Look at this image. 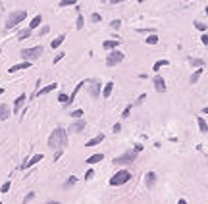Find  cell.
I'll list each match as a JSON object with an SVG mask.
<instances>
[{"mask_svg":"<svg viewBox=\"0 0 208 204\" xmlns=\"http://www.w3.org/2000/svg\"><path fill=\"white\" fill-rule=\"evenodd\" d=\"M2 93H4V89H0V95H2Z\"/></svg>","mask_w":208,"mask_h":204,"instance_id":"f907efd6","label":"cell"},{"mask_svg":"<svg viewBox=\"0 0 208 204\" xmlns=\"http://www.w3.org/2000/svg\"><path fill=\"white\" fill-rule=\"evenodd\" d=\"M168 64H170L168 60H156V62H154V66H152V71H156V75H158V71L162 70V67H166Z\"/></svg>","mask_w":208,"mask_h":204,"instance_id":"ac0fdd59","label":"cell"},{"mask_svg":"<svg viewBox=\"0 0 208 204\" xmlns=\"http://www.w3.org/2000/svg\"><path fill=\"white\" fill-rule=\"evenodd\" d=\"M44 204H60V202H58V200H46Z\"/></svg>","mask_w":208,"mask_h":204,"instance_id":"bcb514c9","label":"cell"},{"mask_svg":"<svg viewBox=\"0 0 208 204\" xmlns=\"http://www.w3.org/2000/svg\"><path fill=\"white\" fill-rule=\"evenodd\" d=\"M58 102H62L64 106H67V104H69V95H66V93H60V95H58Z\"/></svg>","mask_w":208,"mask_h":204,"instance_id":"4316f807","label":"cell"},{"mask_svg":"<svg viewBox=\"0 0 208 204\" xmlns=\"http://www.w3.org/2000/svg\"><path fill=\"white\" fill-rule=\"evenodd\" d=\"M91 21L98 23V21H102V16H100V14H92V16H91Z\"/></svg>","mask_w":208,"mask_h":204,"instance_id":"d590c367","label":"cell"},{"mask_svg":"<svg viewBox=\"0 0 208 204\" xmlns=\"http://www.w3.org/2000/svg\"><path fill=\"white\" fill-rule=\"evenodd\" d=\"M195 27L199 31H206V23H202V21H195Z\"/></svg>","mask_w":208,"mask_h":204,"instance_id":"d6a6232c","label":"cell"},{"mask_svg":"<svg viewBox=\"0 0 208 204\" xmlns=\"http://www.w3.org/2000/svg\"><path fill=\"white\" fill-rule=\"evenodd\" d=\"M110 25H112V29H120V25H121V21H120V19H114V21H112V23H110Z\"/></svg>","mask_w":208,"mask_h":204,"instance_id":"ab89813d","label":"cell"},{"mask_svg":"<svg viewBox=\"0 0 208 204\" xmlns=\"http://www.w3.org/2000/svg\"><path fill=\"white\" fill-rule=\"evenodd\" d=\"M27 17V10H16V12H12L8 17H6V29H12V27H16L17 23H21L23 19Z\"/></svg>","mask_w":208,"mask_h":204,"instance_id":"7a4b0ae2","label":"cell"},{"mask_svg":"<svg viewBox=\"0 0 208 204\" xmlns=\"http://www.w3.org/2000/svg\"><path fill=\"white\" fill-rule=\"evenodd\" d=\"M64 39H66V35H60V37H56V39L50 42V46H52V48H58V46H60V44L64 42Z\"/></svg>","mask_w":208,"mask_h":204,"instance_id":"d4e9b609","label":"cell"},{"mask_svg":"<svg viewBox=\"0 0 208 204\" xmlns=\"http://www.w3.org/2000/svg\"><path fill=\"white\" fill-rule=\"evenodd\" d=\"M204 12H206V16H208V6H206V10H204Z\"/></svg>","mask_w":208,"mask_h":204,"instance_id":"681fc988","label":"cell"},{"mask_svg":"<svg viewBox=\"0 0 208 204\" xmlns=\"http://www.w3.org/2000/svg\"><path fill=\"white\" fill-rule=\"evenodd\" d=\"M75 27H77V29H83V27H85V17L81 16V14H77V19H75Z\"/></svg>","mask_w":208,"mask_h":204,"instance_id":"83f0119b","label":"cell"},{"mask_svg":"<svg viewBox=\"0 0 208 204\" xmlns=\"http://www.w3.org/2000/svg\"><path fill=\"white\" fill-rule=\"evenodd\" d=\"M135 158H137V152L129 150V152H123V154L118 156V158H114V164H116V166H127V164H133Z\"/></svg>","mask_w":208,"mask_h":204,"instance_id":"5b68a950","label":"cell"},{"mask_svg":"<svg viewBox=\"0 0 208 204\" xmlns=\"http://www.w3.org/2000/svg\"><path fill=\"white\" fill-rule=\"evenodd\" d=\"M72 116H73L75 119H81V116H83V110H81V108H79V110H73V112H72Z\"/></svg>","mask_w":208,"mask_h":204,"instance_id":"1f68e13d","label":"cell"},{"mask_svg":"<svg viewBox=\"0 0 208 204\" xmlns=\"http://www.w3.org/2000/svg\"><path fill=\"white\" fill-rule=\"evenodd\" d=\"M201 75H202V70H196V71H195V73L189 77V83H191V85H195V83L201 79Z\"/></svg>","mask_w":208,"mask_h":204,"instance_id":"cb8c5ba5","label":"cell"},{"mask_svg":"<svg viewBox=\"0 0 208 204\" xmlns=\"http://www.w3.org/2000/svg\"><path fill=\"white\" fill-rule=\"evenodd\" d=\"M92 177H95V169H87V173H85V181H89V179H92Z\"/></svg>","mask_w":208,"mask_h":204,"instance_id":"836d02e7","label":"cell"},{"mask_svg":"<svg viewBox=\"0 0 208 204\" xmlns=\"http://www.w3.org/2000/svg\"><path fill=\"white\" fill-rule=\"evenodd\" d=\"M145 98H146V95H141V96H139V98H137V102H135V104H141V102H143Z\"/></svg>","mask_w":208,"mask_h":204,"instance_id":"ee69618b","label":"cell"},{"mask_svg":"<svg viewBox=\"0 0 208 204\" xmlns=\"http://www.w3.org/2000/svg\"><path fill=\"white\" fill-rule=\"evenodd\" d=\"M202 114H208V106H206V108H204V110H202Z\"/></svg>","mask_w":208,"mask_h":204,"instance_id":"c3c4849f","label":"cell"},{"mask_svg":"<svg viewBox=\"0 0 208 204\" xmlns=\"http://www.w3.org/2000/svg\"><path fill=\"white\" fill-rule=\"evenodd\" d=\"M102 160H104V154H92V156L87 158L89 164H97V162H102Z\"/></svg>","mask_w":208,"mask_h":204,"instance_id":"603a6c76","label":"cell"},{"mask_svg":"<svg viewBox=\"0 0 208 204\" xmlns=\"http://www.w3.org/2000/svg\"><path fill=\"white\" fill-rule=\"evenodd\" d=\"M145 42H146V44H156V42H158V37L152 33V35H148V37L145 39Z\"/></svg>","mask_w":208,"mask_h":204,"instance_id":"4dcf8cb0","label":"cell"},{"mask_svg":"<svg viewBox=\"0 0 208 204\" xmlns=\"http://www.w3.org/2000/svg\"><path fill=\"white\" fill-rule=\"evenodd\" d=\"M75 183H77V177H73V175H72V177H67V181L64 183V189H69V187H73Z\"/></svg>","mask_w":208,"mask_h":204,"instance_id":"f546056e","label":"cell"},{"mask_svg":"<svg viewBox=\"0 0 208 204\" xmlns=\"http://www.w3.org/2000/svg\"><path fill=\"white\" fill-rule=\"evenodd\" d=\"M77 0H60L58 2V8H66V6H75Z\"/></svg>","mask_w":208,"mask_h":204,"instance_id":"484cf974","label":"cell"},{"mask_svg":"<svg viewBox=\"0 0 208 204\" xmlns=\"http://www.w3.org/2000/svg\"><path fill=\"white\" fill-rule=\"evenodd\" d=\"M129 179H131V172H127V169H120V172H116L110 177V185L112 187H120V185L127 183Z\"/></svg>","mask_w":208,"mask_h":204,"instance_id":"3957f363","label":"cell"},{"mask_svg":"<svg viewBox=\"0 0 208 204\" xmlns=\"http://www.w3.org/2000/svg\"><path fill=\"white\" fill-rule=\"evenodd\" d=\"M104 141V135L100 133V135H97V137H92L91 141H87V146H97V144H100Z\"/></svg>","mask_w":208,"mask_h":204,"instance_id":"ffe728a7","label":"cell"},{"mask_svg":"<svg viewBox=\"0 0 208 204\" xmlns=\"http://www.w3.org/2000/svg\"><path fill=\"white\" fill-rule=\"evenodd\" d=\"M141 150H143V144H141V143H137V144H135V148H133V152H137V154H139Z\"/></svg>","mask_w":208,"mask_h":204,"instance_id":"b9f144b4","label":"cell"},{"mask_svg":"<svg viewBox=\"0 0 208 204\" xmlns=\"http://www.w3.org/2000/svg\"><path fill=\"white\" fill-rule=\"evenodd\" d=\"M123 58H125V54H123L121 50H112V52L106 56V66H108V67H114V66H118L120 62H123Z\"/></svg>","mask_w":208,"mask_h":204,"instance_id":"8992f818","label":"cell"},{"mask_svg":"<svg viewBox=\"0 0 208 204\" xmlns=\"http://www.w3.org/2000/svg\"><path fill=\"white\" fill-rule=\"evenodd\" d=\"M31 33H33V31H31L29 27H25V29H21V31L17 33V41H25V39H29V37H31Z\"/></svg>","mask_w":208,"mask_h":204,"instance_id":"d6986e66","label":"cell"},{"mask_svg":"<svg viewBox=\"0 0 208 204\" xmlns=\"http://www.w3.org/2000/svg\"><path fill=\"white\" fill-rule=\"evenodd\" d=\"M42 52H44L42 46H33V48H23L19 54H21L23 62H33V60L41 58V54H42Z\"/></svg>","mask_w":208,"mask_h":204,"instance_id":"277c9868","label":"cell"},{"mask_svg":"<svg viewBox=\"0 0 208 204\" xmlns=\"http://www.w3.org/2000/svg\"><path fill=\"white\" fill-rule=\"evenodd\" d=\"M10 187H12V183H10V181H6V183L0 187V192H8V191H10Z\"/></svg>","mask_w":208,"mask_h":204,"instance_id":"e575fe53","label":"cell"},{"mask_svg":"<svg viewBox=\"0 0 208 204\" xmlns=\"http://www.w3.org/2000/svg\"><path fill=\"white\" fill-rule=\"evenodd\" d=\"M112 90H114V83H112V81H108L106 85L102 87V93H100V96H102V98H108V96L112 95Z\"/></svg>","mask_w":208,"mask_h":204,"instance_id":"2e32d148","label":"cell"},{"mask_svg":"<svg viewBox=\"0 0 208 204\" xmlns=\"http://www.w3.org/2000/svg\"><path fill=\"white\" fill-rule=\"evenodd\" d=\"M196 125H199V129H201V133H208V123L199 116V118H196Z\"/></svg>","mask_w":208,"mask_h":204,"instance_id":"7402d4cb","label":"cell"},{"mask_svg":"<svg viewBox=\"0 0 208 204\" xmlns=\"http://www.w3.org/2000/svg\"><path fill=\"white\" fill-rule=\"evenodd\" d=\"M31 67V62H21V64H16V66H12L10 67V73H16V71H21V70H29Z\"/></svg>","mask_w":208,"mask_h":204,"instance_id":"7c38bea8","label":"cell"},{"mask_svg":"<svg viewBox=\"0 0 208 204\" xmlns=\"http://www.w3.org/2000/svg\"><path fill=\"white\" fill-rule=\"evenodd\" d=\"M8 116H10V108L6 104H0V121L8 119Z\"/></svg>","mask_w":208,"mask_h":204,"instance_id":"44dd1931","label":"cell"},{"mask_svg":"<svg viewBox=\"0 0 208 204\" xmlns=\"http://www.w3.org/2000/svg\"><path fill=\"white\" fill-rule=\"evenodd\" d=\"M114 131H116V133L121 131V125H120V123H116V125H114Z\"/></svg>","mask_w":208,"mask_h":204,"instance_id":"f6af8a7d","label":"cell"},{"mask_svg":"<svg viewBox=\"0 0 208 204\" xmlns=\"http://www.w3.org/2000/svg\"><path fill=\"white\" fill-rule=\"evenodd\" d=\"M152 85H154V89L158 90V93H164V90H166V79L162 77V75H154Z\"/></svg>","mask_w":208,"mask_h":204,"instance_id":"9c48e42d","label":"cell"},{"mask_svg":"<svg viewBox=\"0 0 208 204\" xmlns=\"http://www.w3.org/2000/svg\"><path fill=\"white\" fill-rule=\"evenodd\" d=\"M131 108H133V106H127V108L123 110V114H121V118H129V114H131Z\"/></svg>","mask_w":208,"mask_h":204,"instance_id":"60d3db41","label":"cell"},{"mask_svg":"<svg viewBox=\"0 0 208 204\" xmlns=\"http://www.w3.org/2000/svg\"><path fill=\"white\" fill-rule=\"evenodd\" d=\"M41 23H42V16H41V14H37V16H35V17L31 19V23H29V29H31V31H33V29H37Z\"/></svg>","mask_w":208,"mask_h":204,"instance_id":"e0dca14e","label":"cell"},{"mask_svg":"<svg viewBox=\"0 0 208 204\" xmlns=\"http://www.w3.org/2000/svg\"><path fill=\"white\" fill-rule=\"evenodd\" d=\"M201 41H202L204 46H208V35H202V37H201Z\"/></svg>","mask_w":208,"mask_h":204,"instance_id":"7bdbcfd3","label":"cell"},{"mask_svg":"<svg viewBox=\"0 0 208 204\" xmlns=\"http://www.w3.org/2000/svg\"><path fill=\"white\" fill-rule=\"evenodd\" d=\"M85 127H87V121H85V119H75L72 125H69L67 131H72V133H81Z\"/></svg>","mask_w":208,"mask_h":204,"instance_id":"30bf717a","label":"cell"},{"mask_svg":"<svg viewBox=\"0 0 208 204\" xmlns=\"http://www.w3.org/2000/svg\"><path fill=\"white\" fill-rule=\"evenodd\" d=\"M118 46H120V39H110V41H104L102 42V48L104 50H110V52L116 50Z\"/></svg>","mask_w":208,"mask_h":204,"instance_id":"8fae6325","label":"cell"},{"mask_svg":"<svg viewBox=\"0 0 208 204\" xmlns=\"http://www.w3.org/2000/svg\"><path fill=\"white\" fill-rule=\"evenodd\" d=\"M27 100V95H19L17 98H16V102H14V114H17V112L21 110V106H23V102Z\"/></svg>","mask_w":208,"mask_h":204,"instance_id":"9a60e30c","label":"cell"},{"mask_svg":"<svg viewBox=\"0 0 208 204\" xmlns=\"http://www.w3.org/2000/svg\"><path fill=\"white\" fill-rule=\"evenodd\" d=\"M0 54H2V50H0Z\"/></svg>","mask_w":208,"mask_h":204,"instance_id":"816d5d0a","label":"cell"},{"mask_svg":"<svg viewBox=\"0 0 208 204\" xmlns=\"http://www.w3.org/2000/svg\"><path fill=\"white\" fill-rule=\"evenodd\" d=\"M58 87V83H50V85H46V87H42V89H39L37 90V93H35V95H37V96H42V95H48V93H52V90Z\"/></svg>","mask_w":208,"mask_h":204,"instance_id":"5bb4252c","label":"cell"},{"mask_svg":"<svg viewBox=\"0 0 208 204\" xmlns=\"http://www.w3.org/2000/svg\"><path fill=\"white\" fill-rule=\"evenodd\" d=\"M87 85H89V90H91V96L92 98H98L100 93H102V87H100L98 79H91V81H87Z\"/></svg>","mask_w":208,"mask_h":204,"instance_id":"52a82bcc","label":"cell"},{"mask_svg":"<svg viewBox=\"0 0 208 204\" xmlns=\"http://www.w3.org/2000/svg\"><path fill=\"white\" fill-rule=\"evenodd\" d=\"M145 183H146L148 189H152V187L156 185V173H154V172H148V173L145 175Z\"/></svg>","mask_w":208,"mask_h":204,"instance_id":"4fadbf2b","label":"cell"},{"mask_svg":"<svg viewBox=\"0 0 208 204\" xmlns=\"http://www.w3.org/2000/svg\"><path fill=\"white\" fill-rule=\"evenodd\" d=\"M189 64L195 66V67H202V66H204V60H201V58H189Z\"/></svg>","mask_w":208,"mask_h":204,"instance_id":"f1b7e54d","label":"cell"},{"mask_svg":"<svg viewBox=\"0 0 208 204\" xmlns=\"http://www.w3.org/2000/svg\"><path fill=\"white\" fill-rule=\"evenodd\" d=\"M33 198H35V192H29V195H27L25 198H23V204H27V202H31Z\"/></svg>","mask_w":208,"mask_h":204,"instance_id":"f35d334b","label":"cell"},{"mask_svg":"<svg viewBox=\"0 0 208 204\" xmlns=\"http://www.w3.org/2000/svg\"><path fill=\"white\" fill-rule=\"evenodd\" d=\"M177 204H187V200H185V198H179V200H177Z\"/></svg>","mask_w":208,"mask_h":204,"instance_id":"7dc6e473","label":"cell"},{"mask_svg":"<svg viewBox=\"0 0 208 204\" xmlns=\"http://www.w3.org/2000/svg\"><path fill=\"white\" fill-rule=\"evenodd\" d=\"M41 160H42V154H35V156H31V158H29V160L23 162L19 168H21V169H29V168H33L35 164H39Z\"/></svg>","mask_w":208,"mask_h":204,"instance_id":"ba28073f","label":"cell"},{"mask_svg":"<svg viewBox=\"0 0 208 204\" xmlns=\"http://www.w3.org/2000/svg\"><path fill=\"white\" fill-rule=\"evenodd\" d=\"M62 58H64V52H58V54L54 56V60H52V64H58V62H60Z\"/></svg>","mask_w":208,"mask_h":204,"instance_id":"8d00e7d4","label":"cell"},{"mask_svg":"<svg viewBox=\"0 0 208 204\" xmlns=\"http://www.w3.org/2000/svg\"><path fill=\"white\" fill-rule=\"evenodd\" d=\"M48 31H50V27H48V25H42V27H41V31H39V35L42 37V35H46Z\"/></svg>","mask_w":208,"mask_h":204,"instance_id":"74e56055","label":"cell"},{"mask_svg":"<svg viewBox=\"0 0 208 204\" xmlns=\"http://www.w3.org/2000/svg\"><path fill=\"white\" fill-rule=\"evenodd\" d=\"M48 146L50 148H58V146H67V131L62 129V127H58L52 131V135L48 137Z\"/></svg>","mask_w":208,"mask_h":204,"instance_id":"6da1fadb","label":"cell"}]
</instances>
